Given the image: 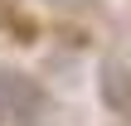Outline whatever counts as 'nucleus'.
I'll return each mask as SVG.
<instances>
[{
  "mask_svg": "<svg viewBox=\"0 0 131 126\" xmlns=\"http://www.w3.org/2000/svg\"><path fill=\"white\" fill-rule=\"evenodd\" d=\"M34 112H44V92L19 73H0V117L5 121H34Z\"/></svg>",
  "mask_w": 131,
  "mask_h": 126,
  "instance_id": "1",
  "label": "nucleus"
},
{
  "mask_svg": "<svg viewBox=\"0 0 131 126\" xmlns=\"http://www.w3.org/2000/svg\"><path fill=\"white\" fill-rule=\"evenodd\" d=\"M102 97H107L117 112L131 117V73L122 63H107V68H102Z\"/></svg>",
  "mask_w": 131,
  "mask_h": 126,
  "instance_id": "2",
  "label": "nucleus"
}]
</instances>
